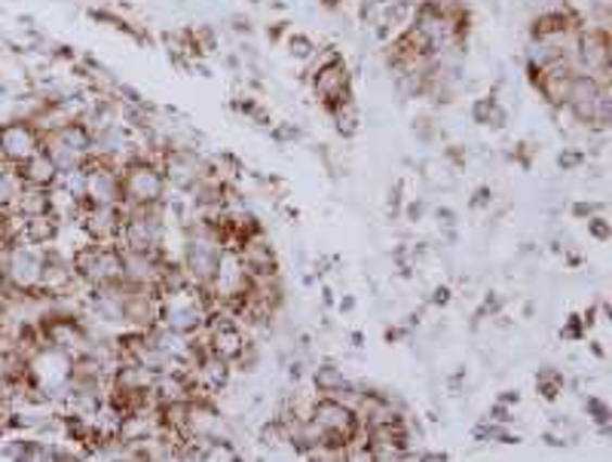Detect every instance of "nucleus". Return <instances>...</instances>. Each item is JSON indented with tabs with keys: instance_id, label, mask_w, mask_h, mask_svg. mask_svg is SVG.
I'll return each instance as SVG.
<instances>
[{
	"instance_id": "nucleus-1",
	"label": "nucleus",
	"mask_w": 612,
	"mask_h": 462,
	"mask_svg": "<svg viewBox=\"0 0 612 462\" xmlns=\"http://www.w3.org/2000/svg\"><path fill=\"white\" fill-rule=\"evenodd\" d=\"M166 175L148 159L126 163L119 169V206L123 208H148L163 203L166 193Z\"/></svg>"
},
{
	"instance_id": "nucleus-2",
	"label": "nucleus",
	"mask_w": 612,
	"mask_h": 462,
	"mask_svg": "<svg viewBox=\"0 0 612 462\" xmlns=\"http://www.w3.org/2000/svg\"><path fill=\"white\" fill-rule=\"evenodd\" d=\"M43 260H47V252H40V245L35 242H10L7 264H3L7 285L16 294H35L40 285V273H43Z\"/></svg>"
},
{
	"instance_id": "nucleus-3",
	"label": "nucleus",
	"mask_w": 612,
	"mask_h": 462,
	"mask_svg": "<svg viewBox=\"0 0 612 462\" xmlns=\"http://www.w3.org/2000/svg\"><path fill=\"white\" fill-rule=\"evenodd\" d=\"M40 151H43V132L28 117L0 126V159H7L10 166H22Z\"/></svg>"
},
{
	"instance_id": "nucleus-4",
	"label": "nucleus",
	"mask_w": 612,
	"mask_h": 462,
	"mask_svg": "<svg viewBox=\"0 0 612 462\" xmlns=\"http://www.w3.org/2000/svg\"><path fill=\"white\" fill-rule=\"evenodd\" d=\"M316 95L322 99L331 111H337L343 104H349V74L337 59H331L328 65L316 74Z\"/></svg>"
},
{
	"instance_id": "nucleus-5",
	"label": "nucleus",
	"mask_w": 612,
	"mask_h": 462,
	"mask_svg": "<svg viewBox=\"0 0 612 462\" xmlns=\"http://www.w3.org/2000/svg\"><path fill=\"white\" fill-rule=\"evenodd\" d=\"M245 352V337H242V331L237 325H230V322H215L212 328V356H218L224 359L227 364L230 361H239V356Z\"/></svg>"
},
{
	"instance_id": "nucleus-6",
	"label": "nucleus",
	"mask_w": 612,
	"mask_h": 462,
	"mask_svg": "<svg viewBox=\"0 0 612 462\" xmlns=\"http://www.w3.org/2000/svg\"><path fill=\"white\" fill-rule=\"evenodd\" d=\"M16 169L22 184H35V188H55V184H59V175H62L43 151L31 156V159H25Z\"/></svg>"
},
{
	"instance_id": "nucleus-7",
	"label": "nucleus",
	"mask_w": 612,
	"mask_h": 462,
	"mask_svg": "<svg viewBox=\"0 0 612 462\" xmlns=\"http://www.w3.org/2000/svg\"><path fill=\"white\" fill-rule=\"evenodd\" d=\"M18 184H22V178H18L16 166H10L7 159H0V206L13 203Z\"/></svg>"
},
{
	"instance_id": "nucleus-8",
	"label": "nucleus",
	"mask_w": 612,
	"mask_h": 462,
	"mask_svg": "<svg viewBox=\"0 0 612 462\" xmlns=\"http://www.w3.org/2000/svg\"><path fill=\"white\" fill-rule=\"evenodd\" d=\"M316 386H319V393L324 395H343V389H346V377H343L337 368L324 364V368L316 371Z\"/></svg>"
},
{
	"instance_id": "nucleus-9",
	"label": "nucleus",
	"mask_w": 612,
	"mask_h": 462,
	"mask_svg": "<svg viewBox=\"0 0 612 462\" xmlns=\"http://www.w3.org/2000/svg\"><path fill=\"white\" fill-rule=\"evenodd\" d=\"M588 227H591V233H595L597 240H610V227H607L603 218H595V221L588 223Z\"/></svg>"
},
{
	"instance_id": "nucleus-10",
	"label": "nucleus",
	"mask_w": 612,
	"mask_h": 462,
	"mask_svg": "<svg viewBox=\"0 0 612 462\" xmlns=\"http://www.w3.org/2000/svg\"><path fill=\"white\" fill-rule=\"evenodd\" d=\"M487 203H490V190H477L475 203H472V206L481 208V206H487Z\"/></svg>"
},
{
	"instance_id": "nucleus-11",
	"label": "nucleus",
	"mask_w": 612,
	"mask_h": 462,
	"mask_svg": "<svg viewBox=\"0 0 612 462\" xmlns=\"http://www.w3.org/2000/svg\"><path fill=\"white\" fill-rule=\"evenodd\" d=\"M578 163H582V154L561 156V169H570V166H578Z\"/></svg>"
},
{
	"instance_id": "nucleus-12",
	"label": "nucleus",
	"mask_w": 612,
	"mask_h": 462,
	"mask_svg": "<svg viewBox=\"0 0 612 462\" xmlns=\"http://www.w3.org/2000/svg\"><path fill=\"white\" fill-rule=\"evenodd\" d=\"M447 300H450V292H447V288H438V292H435V304H447Z\"/></svg>"
}]
</instances>
